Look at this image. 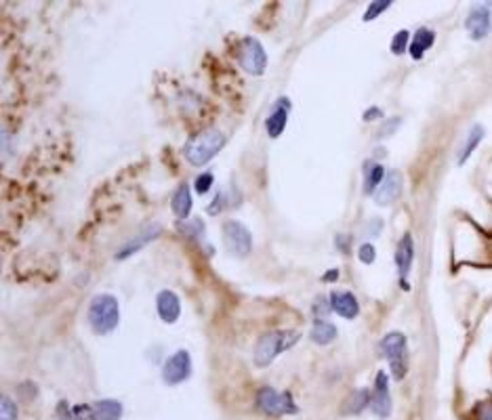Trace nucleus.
<instances>
[{"label": "nucleus", "instance_id": "nucleus-12", "mask_svg": "<svg viewBox=\"0 0 492 420\" xmlns=\"http://www.w3.org/2000/svg\"><path fill=\"white\" fill-rule=\"evenodd\" d=\"M156 307L164 324H175L181 315V303L173 290H160L156 296Z\"/></svg>", "mask_w": 492, "mask_h": 420}, {"label": "nucleus", "instance_id": "nucleus-33", "mask_svg": "<svg viewBox=\"0 0 492 420\" xmlns=\"http://www.w3.org/2000/svg\"><path fill=\"white\" fill-rule=\"evenodd\" d=\"M74 414H76V420H95L93 405H76Z\"/></svg>", "mask_w": 492, "mask_h": 420}, {"label": "nucleus", "instance_id": "nucleus-19", "mask_svg": "<svg viewBox=\"0 0 492 420\" xmlns=\"http://www.w3.org/2000/svg\"><path fill=\"white\" fill-rule=\"evenodd\" d=\"M95 420H120L122 403L118 399H101L93 403Z\"/></svg>", "mask_w": 492, "mask_h": 420}, {"label": "nucleus", "instance_id": "nucleus-35", "mask_svg": "<svg viewBox=\"0 0 492 420\" xmlns=\"http://www.w3.org/2000/svg\"><path fill=\"white\" fill-rule=\"evenodd\" d=\"M328 309H333V307H326V305H324V298H318L316 305H314V311H316V313H318V311H320V313H326Z\"/></svg>", "mask_w": 492, "mask_h": 420}, {"label": "nucleus", "instance_id": "nucleus-31", "mask_svg": "<svg viewBox=\"0 0 492 420\" xmlns=\"http://www.w3.org/2000/svg\"><path fill=\"white\" fill-rule=\"evenodd\" d=\"M400 122H402V120H400L398 116H396V118H391V120H387V122L381 126V131H379V135H377V137H379V139H383V137H391V135L396 133V129L400 126Z\"/></svg>", "mask_w": 492, "mask_h": 420}, {"label": "nucleus", "instance_id": "nucleus-11", "mask_svg": "<svg viewBox=\"0 0 492 420\" xmlns=\"http://www.w3.org/2000/svg\"><path fill=\"white\" fill-rule=\"evenodd\" d=\"M402 185H404V179H402V173L400 171H389L381 183V187L377 189L375 194V202L379 206H389L393 204L400 194H402Z\"/></svg>", "mask_w": 492, "mask_h": 420}, {"label": "nucleus", "instance_id": "nucleus-14", "mask_svg": "<svg viewBox=\"0 0 492 420\" xmlns=\"http://www.w3.org/2000/svg\"><path fill=\"white\" fill-rule=\"evenodd\" d=\"M331 307H333L335 313H339V315L345 317V319H354V317H358V313H360V303H358V298H356L352 292H347V290H335V292L331 294Z\"/></svg>", "mask_w": 492, "mask_h": 420}, {"label": "nucleus", "instance_id": "nucleus-18", "mask_svg": "<svg viewBox=\"0 0 492 420\" xmlns=\"http://www.w3.org/2000/svg\"><path fill=\"white\" fill-rule=\"evenodd\" d=\"M171 208L175 212L177 219H187L189 210H191V194H189V185H179L177 191L171 198Z\"/></svg>", "mask_w": 492, "mask_h": 420}, {"label": "nucleus", "instance_id": "nucleus-24", "mask_svg": "<svg viewBox=\"0 0 492 420\" xmlns=\"http://www.w3.org/2000/svg\"><path fill=\"white\" fill-rule=\"evenodd\" d=\"M406 49H410V32L400 30V32H396V36L391 41V53L402 55V53H406Z\"/></svg>", "mask_w": 492, "mask_h": 420}, {"label": "nucleus", "instance_id": "nucleus-10", "mask_svg": "<svg viewBox=\"0 0 492 420\" xmlns=\"http://www.w3.org/2000/svg\"><path fill=\"white\" fill-rule=\"evenodd\" d=\"M370 407L379 418H387L391 414V395H389V378L385 372H379L375 378V386L370 393Z\"/></svg>", "mask_w": 492, "mask_h": 420}, {"label": "nucleus", "instance_id": "nucleus-2", "mask_svg": "<svg viewBox=\"0 0 492 420\" xmlns=\"http://www.w3.org/2000/svg\"><path fill=\"white\" fill-rule=\"evenodd\" d=\"M301 338V334L297 330H274V332H266L253 351L255 363L259 368L270 365L280 353H284L287 349H291L293 345H297V340Z\"/></svg>", "mask_w": 492, "mask_h": 420}, {"label": "nucleus", "instance_id": "nucleus-15", "mask_svg": "<svg viewBox=\"0 0 492 420\" xmlns=\"http://www.w3.org/2000/svg\"><path fill=\"white\" fill-rule=\"evenodd\" d=\"M412 261H414V242H412L410 233H404L402 240L398 242V248H396V265H398L402 282L408 275V271L412 267Z\"/></svg>", "mask_w": 492, "mask_h": 420}, {"label": "nucleus", "instance_id": "nucleus-5", "mask_svg": "<svg viewBox=\"0 0 492 420\" xmlns=\"http://www.w3.org/2000/svg\"><path fill=\"white\" fill-rule=\"evenodd\" d=\"M238 64L253 76H261L268 66V55L257 38L246 36L238 47Z\"/></svg>", "mask_w": 492, "mask_h": 420}, {"label": "nucleus", "instance_id": "nucleus-6", "mask_svg": "<svg viewBox=\"0 0 492 420\" xmlns=\"http://www.w3.org/2000/svg\"><path fill=\"white\" fill-rule=\"evenodd\" d=\"M257 405L268 416H287V414H297L299 412V407L295 405L291 393H278L272 386H263L259 391Z\"/></svg>", "mask_w": 492, "mask_h": 420}, {"label": "nucleus", "instance_id": "nucleus-22", "mask_svg": "<svg viewBox=\"0 0 492 420\" xmlns=\"http://www.w3.org/2000/svg\"><path fill=\"white\" fill-rule=\"evenodd\" d=\"M484 139V126L482 124H475L469 133H467V139L461 147V154H458V164H465L467 158L473 154V150L479 145V141Z\"/></svg>", "mask_w": 492, "mask_h": 420}, {"label": "nucleus", "instance_id": "nucleus-8", "mask_svg": "<svg viewBox=\"0 0 492 420\" xmlns=\"http://www.w3.org/2000/svg\"><path fill=\"white\" fill-rule=\"evenodd\" d=\"M189 374H191V357L185 349H179L177 353H173L162 365V380L171 386L187 380Z\"/></svg>", "mask_w": 492, "mask_h": 420}, {"label": "nucleus", "instance_id": "nucleus-27", "mask_svg": "<svg viewBox=\"0 0 492 420\" xmlns=\"http://www.w3.org/2000/svg\"><path fill=\"white\" fill-rule=\"evenodd\" d=\"M179 229L187 236V238H194V240H202L204 236V223L202 221H191V223H179Z\"/></svg>", "mask_w": 492, "mask_h": 420}, {"label": "nucleus", "instance_id": "nucleus-7", "mask_svg": "<svg viewBox=\"0 0 492 420\" xmlns=\"http://www.w3.org/2000/svg\"><path fill=\"white\" fill-rule=\"evenodd\" d=\"M223 242H225L227 250L236 256H246L253 250L251 231L238 221H227L223 225Z\"/></svg>", "mask_w": 492, "mask_h": 420}, {"label": "nucleus", "instance_id": "nucleus-34", "mask_svg": "<svg viewBox=\"0 0 492 420\" xmlns=\"http://www.w3.org/2000/svg\"><path fill=\"white\" fill-rule=\"evenodd\" d=\"M377 118H383V112H381L379 108H370V110H366V112H364V120H366V122L377 120Z\"/></svg>", "mask_w": 492, "mask_h": 420}, {"label": "nucleus", "instance_id": "nucleus-1", "mask_svg": "<svg viewBox=\"0 0 492 420\" xmlns=\"http://www.w3.org/2000/svg\"><path fill=\"white\" fill-rule=\"evenodd\" d=\"M225 145V135L217 129H204L196 135H191L183 147V154L187 158L189 164L194 166H204L206 162H210L221 147Z\"/></svg>", "mask_w": 492, "mask_h": 420}, {"label": "nucleus", "instance_id": "nucleus-36", "mask_svg": "<svg viewBox=\"0 0 492 420\" xmlns=\"http://www.w3.org/2000/svg\"><path fill=\"white\" fill-rule=\"evenodd\" d=\"M339 277V271L335 269V271H328L326 275H324V280H337Z\"/></svg>", "mask_w": 492, "mask_h": 420}, {"label": "nucleus", "instance_id": "nucleus-28", "mask_svg": "<svg viewBox=\"0 0 492 420\" xmlns=\"http://www.w3.org/2000/svg\"><path fill=\"white\" fill-rule=\"evenodd\" d=\"M210 185H212V175L210 173H202V175L196 177V191L200 196H204L210 189Z\"/></svg>", "mask_w": 492, "mask_h": 420}, {"label": "nucleus", "instance_id": "nucleus-23", "mask_svg": "<svg viewBox=\"0 0 492 420\" xmlns=\"http://www.w3.org/2000/svg\"><path fill=\"white\" fill-rule=\"evenodd\" d=\"M368 403H370V393L366 389L354 391L343 405V414H360Z\"/></svg>", "mask_w": 492, "mask_h": 420}, {"label": "nucleus", "instance_id": "nucleus-30", "mask_svg": "<svg viewBox=\"0 0 492 420\" xmlns=\"http://www.w3.org/2000/svg\"><path fill=\"white\" fill-rule=\"evenodd\" d=\"M475 418L477 420H492V401H482L475 405Z\"/></svg>", "mask_w": 492, "mask_h": 420}, {"label": "nucleus", "instance_id": "nucleus-4", "mask_svg": "<svg viewBox=\"0 0 492 420\" xmlns=\"http://www.w3.org/2000/svg\"><path fill=\"white\" fill-rule=\"evenodd\" d=\"M381 353L387 357L391 374L396 380H402L408 370V342L402 332H389L381 340Z\"/></svg>", "mask_w": 492, "mask_h": 420}, {"label": "nucleus", "instance_id": "nucleus-32", "mask_svg": "<svg viewBox=\"0 0 492 420\" xmlns=\"http://www.w3.org/2000/svg\"><path fill=\"white\" fill-rule=\"evenodd\" d=\"M57 420H76V414H74V410H70L68 401L57 403Z\"/></svg>", "mask_w": 492, "mask_h": 420}, {"label": "nucleus", "instance_id": "nucleus-9", "mask_svg": "<svg viewBox=\"0 0 492 420\" xmlns=\"http://www.w3.org/2000/svg\"><path fill=\"white\" fill-rule=\"evenodd\" d=\"M465 28L471 41H484L492 30V15L488 5H475L465 20Z\"/></svg>", "mask_w": 492, "mask_h": 420}, {"label": "nucleus", "instance_id": "nucleus-26", "mask_svg": "<svg viewBox=\"0 0 492 420\" xmlns=\"http://www.w3.org/2000/svg\"><path fill=\"white\" fill-rule=\"evenodd\" d=\"M391 7V3L389 0H375V3H370L368 5V9H366V13H364V22H372V20H377L383 11H387Z\"/></svg>", "mask_w": 492, "mask_h": 420}, {"label": "nucleus", "instance_id": "nucleus-13", "mask_svg": "<svg viewBox=\"0 0 492 420\" xmlns=\"http://www.w3.org/2000/svg\"><path fill=\"white\" fill-rule=\"evenodd\" d=\"M162 233V227L158 225V223H152V225H147L143 231H139L137 236H133V240L131 242H126L118 252H116V259L118 261H122V259H126V256H131V254H135L139 248H143L147 242H152V240H156L158 236Z\"/></svg>", "mask_w": 492, "mask_h": 420}, {"label": "nucleus", "instance_id": "nucleus-16", "mask_svg": "<svg viewBox=\"0 0 492 420\" xmlns=\"http://www.w3.org/2000/svg\"><path fill=\"white\" fill-rule=\"evenodd\" d=\"M435 43V32L429 30V28H419L417 34L412 36L410 41V57L412 59H421L425 55L427 49H431V45Z\"/></svg>", "mask_w": 492, "mask_h": 420}, {"label": "nucleus", "instance_id": "nucleus-29", "mask_svg": "<svg viewBox=\"0 0 492 420\" xmlns=\"http://www.w3.org/2000/svg\"><path fill=\"white\" fill-rule=\"evenodd\" d=\"M358 256H360L362 263L370 265V263H375V259H377V250H375L372 244H362L360 250H358Z\"/></svg>", "mask_w": 492, "mask_h": 420}, {"label": "nucleus", "instance_id": "nucleus-3", "mask_svg": "<svg viewBox=\"0 0 492 420\" xmlns=\"http://www.w3.org/2000/svg\"><path fill=\"white\" fill-rule=\"evenodd\" d=\"M118 319H120V307H118V298L112 296V294H97L93 300H91V307H89V321H91V328L97 332V334H110L116 330L118 326Z\"/></svg>", "mask_w": 492, "mask_h": 420}, {"label": "nucleus", "instance_id": "nucleus-20", "mask_svg": "<svg viewBox=\"0 0 492 420\" xmlns=\"http://www.w3.org/2000/svg\"><path fill=\"white\" fill-rule=\"evenodd\" d=\"M312 340L318 342V345H328L337 338V328L331 324V321H324V319H316L314 326H312V332H310Z\"/></svg>", "mask_w": 492, "mask_h": 420}, {"label": "nucleus", "instance_id": "nucleus-17", "mask_svg": "<svg viewBox=\"0 0 492 420\" xmlns=\"http://www.w3.org/2000/svg\"><path fill=\"white\" fill-rule=\"evenodd\" d=\"M287 122H289V106H287V103H284V106L280 103V106H276V108L272 110V114H270L268 120H266L268 135H270L272 139L280 137L282 131L287 129Z\"/></svg>", "mask_w": 492, "mask_h": 420}, {"label": "nucleus", "instance_id": "nucleus-21", "mask_svg": "<svg viewBox=\"0 0 492 420\" xmlns=\"http://www.w3.org/2000/svg\"><path fill=\"white\" fill-rule=\"evenodd\" d=\"M385 179V168L377 162H368L366 164V179H364V191L370 196V194H377V189L381 187Z\"/></svg>", "mask_w": 492, "mask_h": 420}, {"label": "nucleus", "instance_id": "nucleus-25", "mask_svg": "<svg viewBox=\"0 0 492 420\" xmlns=\"http://www.w3.org/2000/svg\"><path fill=\"white\" fill-rule=\"evenodd\" d=\"M0 420H17V405L9 395L0 399Z\"/></svg>", "mask_w": 492, "mask_h": 420}]
</instances>
